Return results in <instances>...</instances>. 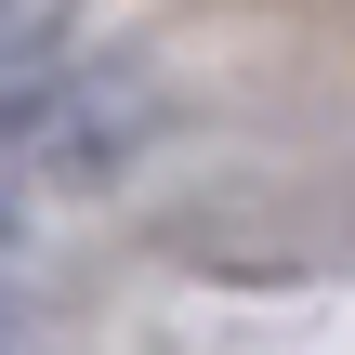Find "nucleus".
<instances>
[{
  "mask_svg": "<svg viewBox=\"0 0 355 355\" xmlns=\"http://www.w3.org/2000/svg\"><path fill=\"white\" fill-rule=\"evenodd\" d=\"M53 40H66V0H0V105H13V92H40Z\"/></svg>",
  "mask_w": 355,
  "mask_h": 355,
  "instance_id": "obj_1",
  "label": "nucleus"
},
{
  "mask_svg": "<svg viewBox=\"0 0 355 355\" xmlns=\"http://www.w3.org/2000/svg\"><path fill=\"white\" fill-rule=\"evenodd\" d=\"M13 224H26V198H13V171H0V250H13Z\"/></svg>",
  "mask_w": 355,
  "mask_h": 355,
  "instance_id": "obj_2",
  "label": "nucleus"
}]
</instances>
